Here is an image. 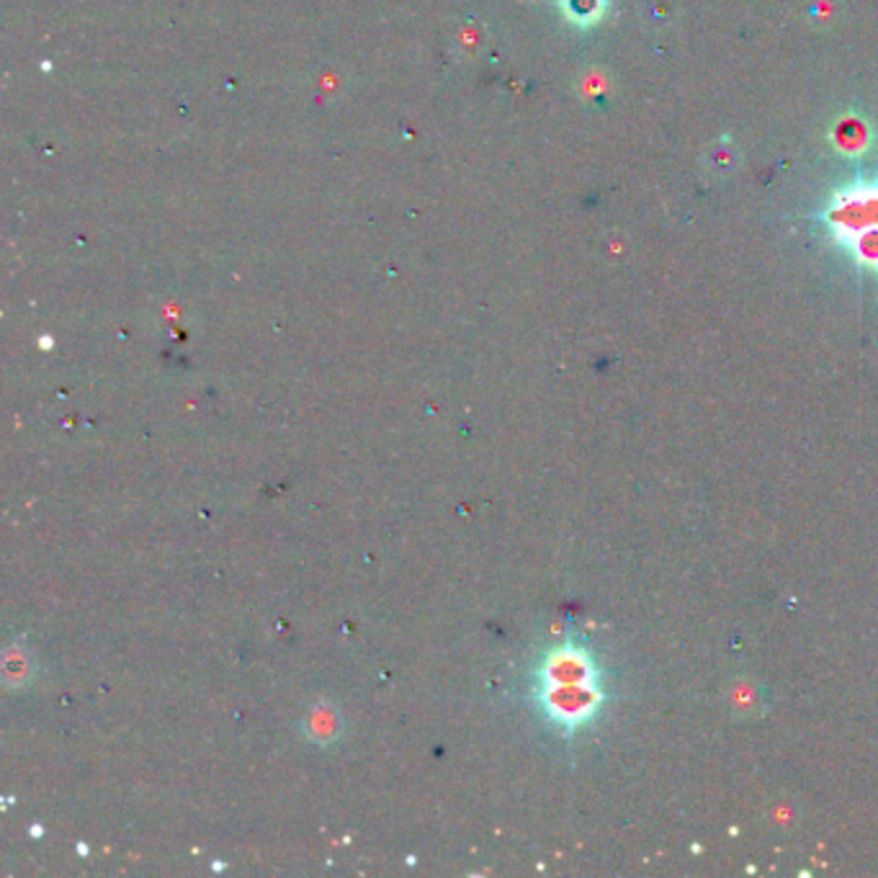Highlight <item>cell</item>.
Listing matches in <instances>:
<instances>
[{"label": "cell", "mask_w": 878, "mask_h": 878, "mask_svg": "<svg viewBox=\"0 0 878 878\" xmlns=\"http://www.w3.org/2000/svg\"><path fill=\"white\" fill-rule=\"evenodd\" d=\"M534 696L544 717L564 734L590 724L606 698L593 651L572 639L549 649L534 672Z\"/></svg>", "instance_id": "cell-1"}]
</instances>
